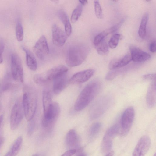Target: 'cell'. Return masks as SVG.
<instances>
[{"instance_id":"obj_14","label":"cell","mask_w":156,"mask_h":156,"mask_svg":"<svg viewBox=\"0 0 156 156\" xmlns=\"http://www.w3.org/2000/svg\"><path fill=\"white\" fill-rule=\"evenodd\" d=\"M130 50L132 60L135 62L145 61L151 57L149 54L134 46L130 47Z\"/></svg>"},{"instance_id":"obj_40","label":"cell","mask_w":156,"mask_h":156,"mask_svg":"<svg viewBox=\"0 0 156 156\" xmlns=\"http://www.w3.org/2000/svg\"><path fill=\"white\" fill-rule=\"evenodd\" d=\"M114 154V152L113 151H111L107 154L105 156H113Z\"/></svg>"},{"instance_id":"obj_39","label":"cell","mask_w":156,"mask_h":156,"mask_svg":"<svg viewBox=\"0 0 156 156\" xmlns=\"http://www.w3.org/2000/svg\"><path fill=\"white\" fill-rule=\"evenodd\" d=\"M3 120V115H1L0 116V130L1 127L2 123Z\"/></svg>"},{"instance_id":"obj_13","label":"cell","mask_w":156,"mask_h":156,"mask_svg":"<svg viewBox=\"0 0 156 156\" xmlns=\"http://www.w3.org/2000/svg\"><path fill=\"white\" fill-rule=\"evenodd\" d=\"M68 36L65 32L56 24H54L52 28V41L56 46H62L66 42Z\"/></svg>"},{"instance_id":"obj_8","label":"cell","mask_w":156,"mask_h":156,"mask_svg":"<svg viewBox=\"0 0 156 156\" xmlns=\"http://www.w3.org/2000/svg\"><path fill=\"white\" fill-rule=\"evenodd\" d=\"M134 110L132 107L126 109L123 113L121 119V134L126 136L129 132L134 119Z\"/></svg>"},{"instance_id":"obj_24","label":"cell","mask_w":156,"mask_h":156,"mask_svg":"<svg viewBox=\"0 0 156 156\" xmlns=\"http://www.w3.org/2000/svg\"><path fill=\"white\" fill-rule=\"evenodd\" d=\"M148 14L145 13L143 16L138 31V34L140 37L144 38L146 35V27L148 21Z\"/></svg>"},{"instance_id":"obj_36","label":"cell","mask_w":156,"mask_h":156,"mask_svg":"<svg viewBox=\"0 0 156 156\" xmlns=\"http://www.w3.org/2000/svg\"><path fill=\"white\" fill-rule=\"evenodd\" d=\"M76 152V149H70L65 152L61 156H72Z\"/></svg>"},{"instance_id":"obj_7","label":"cell","mask_w":156,"mask_h":156,"mask_svg":"<svg viewBox=\"0 0 156 156\" xmlns=\"http://www.w3.org/2000/svg\"><path fill=\"white\" fill-rule=\"evenodd\" d=\"M11 68L12 75L14 80L22 83L24 81L23 67L21 60L16 54L11 55Z\"/></svg>"},{"instance_id":"obj_33","label":"cell","mask_w":156,"mask_h":156,"mask_svg":"<svg viewBox=\"0 0 156 156\" xmlns=\"http://www.w3.org/2000/svg\"><path fill=\"white\" fill-rule=\"evenodd\" d=\"M123 22V20H122L117 24L107 29H106L107 31H108V32L109 34L114 33L121 26Z\"/></svg>"},{"instance_id":"obj_20","label":"cell","mask_w":156,"mask_h":156,"mask_svg":"<svg viewBox=\"0 0 156 156\" xmlns=\"http://www.w3.org/2000/svg\"><path fill=\"white\" fill-rule=\"evenodd\" d=\"M22 49L26 53V63L28 67L31 70L36 71L37 68V64L34 55L32 52L25 47H23Z\"/></svg>"},{"instance_id":"obj_31","label":"cell","mask_w":156,"mask_h":156,"mask_svg":"<svg viewBox=\"0 0 156 156\" xmlns=\"http://www.w3.org/2000/svg\"><path fill=\"white\" fill-rule=\"evenodd\" d=\"M94 5L96 16L98 19H101L103 16L102 11L99 1H94Z\"/></svg>"},{"instance_id":"obj_23","label":"cell","mask_w":156,"mask_h":156,"mask_svg":"<svg viewBox=\"0 0 156 156\" xmlns=\"http://www.w3.org/2000/svg\"><path fill=\"white\" fill-rule=\"evenodd\" d=\"M58 15L64 26L66 34L68 37L71 34L72 27L67 15L64 11L61 10L58 11Z\"/></svg>"},{"instance_id":"obj_29","label":"cell","mask_w":156,"mask_h":156,"mask_svg":"<svg viewBox=\"0 0 156 156\" xmlns=\"http://www.w3.org/2000/svg\"><path fill=\"white\" fill-rule=\"evenodd\" d=\"M120 37L119 34L116 33L114 34L108 41V46L112 49L115 48L118 45Z\"/></svg>"},{"instance_id":"obj_42","label":"cell","mask_w":156,"mask_h":156,"mask_svg":"<svg viewBox=\"0 0 156 156\" xmlns=\"http://www.w3.org/2000/svg\"><path fill=\"white\" fill-rule=\"evenodd\" d=\"M32 156H38L36 154H35V155H33Z\"/></svg>"},{"instance_id":"obj_2","label":"cell","mask_w":156,"mask_h":156,"mask_svg":"<svg viewBox=\"0 0 156 156\" xmlns=\"http://www.w3.org/2000/svg\"><path fill=\"white\" fill-rule=\"evenodd\" d=\"M89 52V48L86 44H77L71 45L68 48L66 53V62L71 67L82 64L86 58Z\"/></svg>"},{"instance_id":"obj_9","label":"cell","mask_w":156,"mask_h":156,"mask_svg":"<svg viewBox=\"0 0 156 156\" xmlns=\"http://www.w3.org/2000/svg\"><path fill=\"white\" fill-rule=\"evenodd\" d=\"M111 102V99L108 96H105L99 99L92 107L91 119H96L102 115L109 107Z\"/></svg>"},{"instance_id":"obj_1","label":"cell","mask_w":156,"mask_h":156,"mask_svg":"<svg viewBox=\"0 0 156 156\" xmlns=\"http://www.w3.org/2000/svg\"><path fill=\"white\" fill-rule=\"evenodd\" d=\"M101 87L98 80L92 81L82 90L76 99L74 108L77 111L82 110L87 106L99 93Z\"/></svg>"},{"instance_id":"obj_32","label":"cell","mask_w":156,"mask_h":156,"mask_svg":"<svg viewBox=\"0 0 156 156\" xmlns=\"http://www.w3.org/2000/svg\"><path fill=\"white\" fill-rule=\"evenodd\" d=\"M34 82L37 84H41L46 81L43 75L37 74L33 77Z\"/></svg>"},{"instance_id":"obj_5","label":"cell","mask_w":156,"mask_h":156,"mask_svg":"<svg viewBox=\"0 0 156 156\" xmlns=\"http://www.w3.org/2000/svg\"><path fill=\"white\" fill-rule=\"evenodd\" d=\"M18 100L14 105L10 117V127L11 129L14 130L19 126L24 115V110L22 101Z\"/></svg>"},{"instance_id":"obj_21","label":"cell","mask_w":156,"mask_h":156,"mask_svg":"<svg viewBox=\"0 0 156 156\" xmlns=\"http://www.w3.org/2000/svg\"><path fill=\"white\" fill-rule=\"evenodd\" d=\"M66 142L68 146L73 147L76 146L79 143V138L76 131L73 129L70 130L67 134Z\"/></svg>"},{"instance_id":"obj_41","label":"cell","mask_w":156,"mask_h":156,"mask_svg":"<svg viewBox=\"0 0 156 156\" xmlns=\"http://www.w3.org/2000/svg\"><path fill=\"white\" fill-rule=\"evenodd\" d=\"M78 156H85V155L84 154H82L79 155Z\"/></svg>"},{"instance_id":"obj_28","label":"cell","mask_w":156,"mask_h":156,"mask_svg":"<svg viewBox=\"0 0 156 156\" xmlns=\"http://www.w3.org/2000/svg\"><path fill=\"white\" fill-rule=\"evenodd\" d=\"M16 34L19 41H21L23 39L24 33L22 25L20 21H18L16 26Z\"/></svg>"},{"instance_id":"obj_10","label":"cell","mask_w":156,"mask_h":156,"mask_svg":"<svg viewBox=\"0 0 156 156\" xmlns=\"http://www.w3.org/2000/svg\"><path fill=\"white\" fill-rule=\"evenodd\" d=\"M33 50L37 58L43 59L49 52V48L46 39L44 35L41 36L33 48Z\"/></svg>"},{"instance_id":"obj_18","label":"cell","mask_w":156,"mask_h":156,"mask_svg":"<svg viewBox=\"0 0 156 156\" xmlns=\"http://www.w3.org/2000/svg\"><path fill=\"white\" fill-rule=\"evenodd\" d=\"M156 80L152 81L148 89L146 101L148 106L153 107L155 103L156 97Z\"/></svg>"},{"instance_id":"obj_25","label":"cell","mask_w":156,"mask_h":156,"mask_svg":"<svg viewBox=\"0 0 156 156\" xmlns=\"http://www.w3.org/2000/svg\"><path fill=\"white\" fill-rule=\"evenodd\" d=\"M98 53L100 55L105 56L107 55L109 52V47L107 42L103 40L97 46Z\"/></svg>"},{"instance_id":"obj_6","label":"cell","mask_w":156,"mask_h":156,"mask_svg":"<svg viewBox=\"0 0 156 156\" xmlns=\"http://www.w3.org/2000/svg\"><path fill=\"white\" fill-rule=\"evenodd\" d=\"M60 112L58 103L53 102L52 107L45 115H44L41 121L43 127L46 129H50L57 120Z\"/></svg>"},{"instance_id":"obj_35","label":"cell","mask_w":156,"mask_h":156,"mask_svg":"<svg viewBox=\"0 0 156 156\" xmlns=\"http://www.w3.org/2000/svg\"><path fill=\"white\" fill-rule=\"evenodd\" d=\"M144 79L150 80L151 81L156 80L155 74H149L144 75L143 76Z\"/></svg>"},{"instance_id":"obj_17","label":"cell","mask_w":156,"mask_h":156,"mask_svg":"<svg viewBox=\"0 0 156 156\" xmlns=\"http://www.w3.org/2000/svg\"><path fill=\"white\" fill-rule=\"evenodd\" d=\"M132 61L130 55L127 54L120 58H114L110 62L109 68L111 70L121 68Z\"/></svg>"},{"instance_id":"obj_38","label":"cell","mask_w":156,"mask_h":156,"mask_svg":"<svg viewBox=\"0 0 156 156\" xmlns=\"http://www.w3.org/2000/svg\"><path fill=\"white\" fill-rule=\"evenodd\" d=\"M79 1L80 2V3L82 5H85L87 3V0H80Z\"/></svg>"},{"instance_id":"obj_26","label":"cell","mask_w":156,"mask_h":156,"mask_svg":"<svg viewBox=\"0 0 156 156\" xmlns=\"http://www.w3.org/2000/svg\"><path fill=\"white\" fill-rule=\"evenodd\" d=\"M101 128V124L99 122H97L93 124L89 130V134L91 138H94L97 136Z\"/></svg>"},{"instance_id":"obj_22","label":"cell","mask_w":156,"mask_h":156,"mask_svg":"<svg viewBox=\"0 0 156 156\" xmlns=\"http://www.w3.org/2000/svg\"><path fill=\"white\" fill-rule=\"evenodd\" d=\"M23 142L21 136L18 137L12 144L10 149L4 156H16L20 151Z\"/></svg>"},{"instance_id":"obj_37","label":"cell","mask_w":156,"mask_h":156,"mask_svg":"<svg viewBox=\"0 0 156 156\" xmlns=\"http://www.w3.org/2000/svg\"><path fill=\"white\" fill-rule=\"evenodd\" d=\"M150 50L151 52L154 53L156 51V42L154 41L150 44L149 46Z\"/></svg>"},{"instance_id":"obj_19","label":"cell","mask_w":156,"mask_h":156,"mask_svg":"<svg viewBox=\"0 0 156 156\" xmlns=\"http://www.w3.org/2000/svg\"><path fill=\"white\" fill-rule=\"evenodd\" d=\"M42 102L44 109V115H45L51 109L53 103L52 101L51 94L47 90H44L43 91Z\"/></svg>"},{"instance_id":"obj_15","label":"cell","mask_w":156,"mask_h":156,"mask_svg":"<svg viewBox=\"0 0 156 156\" xmlns=\"http://www.w3.org/2000/svg\"><path fill=\"white\" fill-rule=\"evenodd\" d=\"M53 80V90L56 94L60 93L69 83L67 73L57 77Z\"/></svg>"},{"instance_id":"obj_30","label":"cell","mask_w":156,"mask_h":156,"mask_svg":"<svg viewBox=\"0 0 156 156\" xmlns=\"http://www.w3.org/2000/svg\"><path fill=\"white\" fill-rule=\"evenodd\" d=\"M108 34L109 33L106 30L97 35L94 39L93 43L94 45L96 47L98 45Z\"/></svg>"},{"instance_id":"obj_27","label":"cell","mask_w":156,"mask_h":156,"mask_svg":"<svg viewBox=\"0 0 156 156\" xmlns=\"http://www.w3.org/2000/svg\"><path fill=\"white\" fill-rule=\"evenodd\" d=\"M83 5L80 3L73 11L71 18V20L72 23H74L76 22L80 16Z\"/></svg>"},{"instance_id":"obj_12","label":"cell","mask_w":156,"mask_h":156,"mask_svg":"<svg viewBox=\"0 0 156 156\" xmlns=\"http://www.w3.org/2000/svg\"><path fill=\"white\" fill-rule=\"evenodd\" d=\"M94 70L89 69L79 72L74 74L69 79V83L78 84L84 83L89 80L94 75Z\"/></svg>"},{"instance_id":"obj_11","label":"cell","mask_w":156,"mask_h":156,"mask_svg":"<svg viewBox=\"0 0 156 156\" xmlns=\"http://www.w3.org/2000/svg\"><path fill=\"white\" fill-rule=\"evenodd\" d=\"M151 145L149 137L144 135L139 140L132 156H144L148 151Z\"/></svg>"},{"instance_id":"obj_3","label":"cell","mask_w":156,"mask_h":156,"mask_svg":"<svg viewBox=\"0 0 156 156\" xmlns=\"http://www.w3.org/2000/svg\"><path fill=\"white\" fill-rule=\"evenodd\" d=\"M22 103L26 119L30 121L34 116L37 105V97L33 90L29 89L25 91Z\"/></svg>"},{"instance_id":"obj_16","label":"cell","mask_w":156,"mask_h":156,"mask_svg":"<svg viewBox=\"0 0 156 156\" xmlns=\"http://www.w3.org/2000/svg\"><path fill=\"white\" fill-rule=\"evenodd\" d=\"M68 69L66 66L61 65L55 67L48 70L43 75L45 80H54L57 77L67 73Z\"/></svg>"},{"instance_id":"obj_4","label":"cell","mask_w":156,"mask_h":156,"mask_svg":"<svg viewBox=\"0 0 156 156\" xmlns=\"http://www.w3.org/2000/svg\"><path fill=\"white\" fill-rule=\"evenodd\" d=\"M119 129V126L116 124L111 127L106 132L101 144V150L103 153L107 154L111 151L113 141Z\"/></svg>"},{"instance_id":"obj_34","label":"cell","mask_w":156,"mask_h":156,"mask_svg":"<svg viewBox=\"0 0 156 156\" xmlns=\"http://www.w3.org/2000/svg\"><path fill=\"white\" fill-rule=\"evenodd\" d=\"M4 49V43L3 39L0 37V64L3 61L2 54Z\"/></svg>"},{"instance_id":"obj_43","label":"cell","mask_w":156,"mask_h":156,"mask_svg":"<svg viewBox=\"0 0 156 156\" xmlns=\"http://www.w3.org/2000/svg\"><path fill=\"white\" fill-rule=\"evenodd\" d=\"M153 156H156V154L155 153L154 155Z\"/></svg>"}]
</instances>
